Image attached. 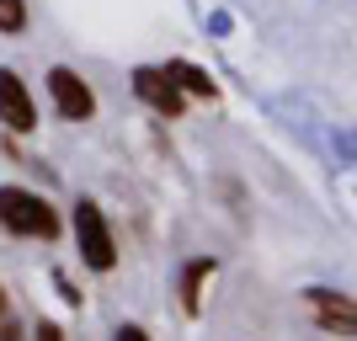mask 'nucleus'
<instances>
[{"label":"nucleus","instance_id":"0eeeda50","mask_svg":"<svg viewBox=\"0 0 357 341\" xmlns=\"http://www.w3.org/2000/svg\"><path fill=\"white\" fill-rule=\"evenodd\" d=\"M208 278H213V262H192V267H187V278H181V310L187 315L203 310V282Z\"/></svg>","mask_w":357,"mask_h":341},{"label":"nucleus","instance_id":"39448f33","mask_svg":"<svg viewBox=\"0 0 357 341\" xmlns=\"http://www.w3.org/2000/svg\"><path fill=\"white\" fill-rule=\"evenodd\" d=\"M0 123H6V128H16V134L38 128V107H32L27 86L16 80V70H0Z\"/></svg>","mask_w":357,"mask_h":341},{"label":"nucleus","instance_id":"1a4fd4ad","mask_svg":"<svg viewBox=\"0 0 357 341\" xmlns=\"http://www.w3.org/2000/svg\"><path fill=\"white\" fill-rule=\"evenodd\" d=\"M27 27V0H0V32H22Z\"/></svg>","mask_w":357,"mask_h":341},{"label":"nucleus","instance_id":"9b49d317","mask_svg":"<svg viewBox=\"0 0 357 341\" xmlns=\"http://www.w3.org/2000/svg\"><path fill=\"white\" fill-rule=\"evenodd\" d=\"M118 341H149V336H144L139 326H123V331H118Z\"/></svg>","mask_w":357,"mask_h":341},{"label":"nucleus","instance_id":"9d476101","mask_svg":"<svg viewBox=\"0 0 357 341\" xmlns=\"http://www.w3.org/2000/svg\"><path fill=\"white\" fill-rule=\"evenodd\" d=\"M0 341H16V320H11V298L0 288Z\"/></svg>","mask_w":357,"mask_h":341},{"label":"nucleus","instance_id":"f257e3e1","mask_svg":"<svg viewBox=\"0 0 357 341\" xmlns=\"http://www.w3.org/2000/svg\"><path fill=\"white\" fill-rule=\"evenodd\" d=\"M0 224L11 229V235H38V240H54L59 235V219H54V208L43 203L38 192L27 187H0Z\"/></svg>","mask_w":357,"mask_h":341},{"label":"nucleus","instance_id":"7ed1b4c3","mask_svg":"<svg viewBox=\"0 0 357 341\" xmlns=\"http://www.w3.org/2000/svg\"><path fill=\"white\" fill-rule=\"evenodd\" d=\"M134 91H139L144 107H155L165 118H176L181 107H187V96H181V86L171 80V70H134Z\"/></svg>","mask_w":357,"mask_h":341},{"label":"nucleus","instance_id":"20e7f679","mask_svg":"<svg viewBox=\"0 0 357 341\" xmlns=\"http://www.w3.org/2000/svg\"><path fill=\"white\" fill-rule=\"evenodd\" d=\"M48 91H54V107H59L64 118H91L96 112V96H91V86L80 80L75 70H48Z\"/></svg>","mask_w":357,"mask_h":341},{"label":"nucleus","instance_id":"f8f14e48","mask_svg":"<svg viewBox=\"0 0 357 341\" xmlns=\"http://www.w3.org/2000/svg\"><path fill=\"white\" fill-rule=\"evenodd\" d=\"M38 341H64V336H59L54 326H38Z\"/></svg>","mask_w":357,"mask_h":341},{"label":"nucleus","instance_id":"6e6552de","mask_svg":"<svg viewBox=\"0 0 357 341\" xmlns=\"http://www.w3.org/2000/svg\"><path fill=\"white\" fill-rule=\"evenodd\" d=\"M171 70V80H176L181 91H192V96H213V80L203 70H192V64H165Z\"/></svg>","mask_w":357,"mask_h":341},{"label":"nucleus","instance_id":"f03ea898","mask_svg":"<svg viewBox=\"0 0 357 341\" xmlns=\"http://www.w3.org/2000/svg\"><path fill=\"white\" fill-rule=\"evenodd\" d=\"M75 240H80L86 267H96V272L118 267V245H112V229H107V219H102V208H96V203L75 208Z\"/></svg>","mask_w":357,"mask_h":341},{"label":"nucleus","instance_id":"423d86ee","mask_svg":"<svg viewBox=\"0 0 357 341\" xmlns=\"http://www.w3.org/2000/svg\"><path fill=\"white\" fill-rule=\"evenodd\" d=\"M310 310H314V320H320L326 331H342V336H352L357 315H352V298H347V294H331V288H310Z\"/></svg>","mask_w":357,"mask_h":341}]
</instances>
